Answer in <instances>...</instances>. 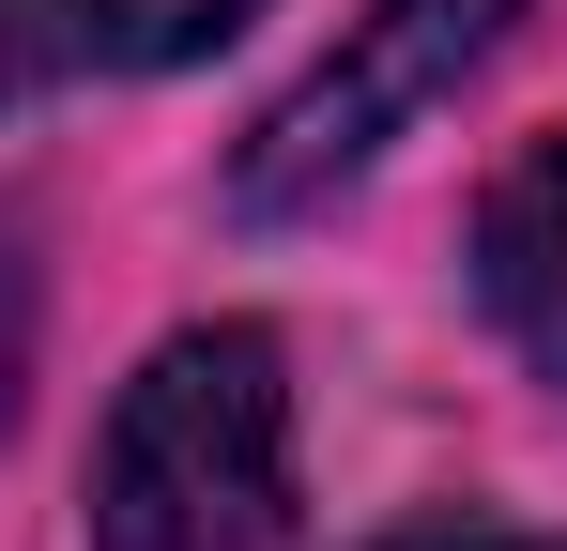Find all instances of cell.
Segmentation results:
<instances>
[{"label":"cell","instance_id":"1","mask_svg":"<svg viewBox=\"0 0 567 551\" xmlns=\"http://www.w3.org/2000/svg\"><path fill=\"white\" fill-rule=\"evenodd\" d=\"M93 551H291V367L261 322H185L93 445Z\"/></svg>","mask_w":567,"mask_h":551},{"label":"cell","instance_id":"2","mask_svg":"<svg viewBox=\"0 0 567 551\" xmlns=\"http://www.w3.org/2000/svg\"><path fill=\"white\" fill-rule=\"evenodd\" d=\"M537 0H369L353 31H338V62H307V77L261 107V138L230 154V199L246 215H307V199H338L353 169H383L445 92L522 31Z\"/></svg>","mask_w":567,"mask_h":551},{"label":"cell","instance_id":"3","mask_svg":"<svg viewBox=\"0 0 567 551\" xmlns=\"http://www.w3.org/2000/svg\"><path fill=\"white\" fill-rule=\"evenodd\" d=\"M261 0H0V107L78 77H169L199 46H230Z\"/></svg>","mask_w":567,"mask_h":551},{"label":"cell","instance_id":"4","mask_svg":"<svg viewBox=\"0 0 567 551\" xmlns=\"http://www.w3.org/2000/svg\"><path fill=\"white\" fill-rule=\"evenodd\" d=\"M475 306L506 322V353L537 383H567V138L491 169V199H475Z\"/></svg>","mask_w":567,"mask_h":551},{"label":"cell","instance_id":"5","mask_svg":"<svg viewBox=\"0 0 567 551\" xmlns=\"http://www.w3.org/2000/svg\"><path fill=\"white\" fill-rule=\"evenodd\" d=\"M16 398H31V246L0 230V429H16Z\"/></svg>","mask_w":567,"mask_h":551},{"label":"cell","instance_id":"6","mask_svg":"<svg viewBox=\"0 0 567 551\" xmlns=\"http://www.w3.org/2000/svg\"><path fill=\"white\" fill-rule=\"evenodd\" d=\"M369 551H567V537H506V521L445 506V521H399V537H369Z\"/></svg>","mask_w":567,"mask_h":551}]
</instances>
